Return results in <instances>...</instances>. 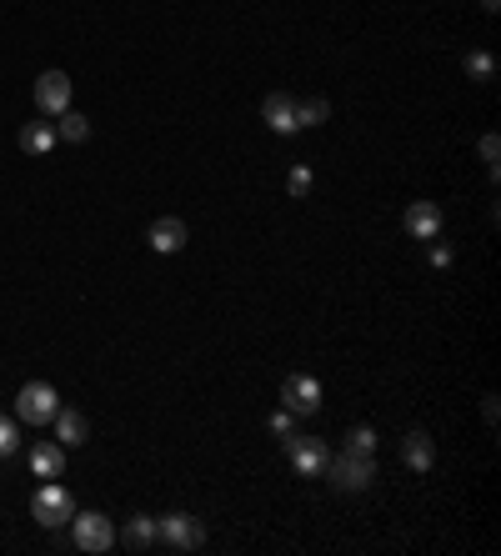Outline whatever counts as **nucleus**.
Returning <instances> with one entry per match:
<instances>
[{"label":"nucleus","mask_w":501,"mask_h":556,"mask_svg":"<svg viewBox=\"0 0 501 556\" xmlns=\"http://www.w3.org/2000/svg\"><path fill=\"white\" fill-rule=\"evenodd\" d=\"M326 476H331V486L336 491H366L371 481H376V461H371V451H341V456H331L326 461Z\"/></svg>","instance_id":"nucleus-1"},{"label":"nucleus","mask_w":501,"mask_h":556,"mask_svg":"<svg viewBox=\"0 0 501 556\" xmlns=\"http://www.w3.org/2000/svg\"><path fill=\"white\" fill-rule=\"evenodd\" d=\"M56 411H61L56 386H46V381H26V386L16 391V421H21V426H46Z\"/></svg>","instance_id":"nucleus-2"},{"label":"nucleus","mask_w":501,"mask_h":556,"mask_svg":"<svg viewBox=\"0 0 501 556\" xmlns=\"http://www.w3.org/2000/svg\"><path fill=\"white\" fill-rule=\"evenodd\" d=\"M71 536H76V546H81L86 556H101V551L116 546V526H111V516H101V511H76V516H71Z\"/></svg>","instance_id":"nucleus-3"},{"label":"nucleus","mask_w":501,"mask_h":556,"mask_svg":"<svg viewBox=\"0 0 501 556\" xmlns=\"http://www.w3.org/2000/svg\"><path fill=\"white\" fill-rule=\"evenodd\" d=\"M31 511H36V521H41V526H51V531H56V526H66V521L76 516V501H71V491H66L61 481H46V486L31 496Z\"/></svg>","instance_id":"nucleus-4"},{"label":"nucleus","mask_w":501,"mask_h":556,"mask_svg":"<svg viewBox=\"0 0 501 556\" xmlns=\"http://www.w3.org/2000/svg\"><path fill=\"white\" fill-rule=\"evenodd\" d=\"M156 541H166L171 551H196L206 541V526L196 516H186V511H171V516L156 521Z\"/></svg>","instance_id":"nucleus-5"},{"label":"nucleus","mask_w":501,"mask_h":556,"mask_svg":"<svg viewBox=\"0 0 501 556\" xmlns=\"http://www.w3.org/2000/svg\"><path fill=\"white\" fill-rule=\"evenodd\" d=\"M286 456H291V466L301 476H321L326 461H331V446L316 441V436H286Z\"/></svg>","instance_id":"nucleus-6"},{"label":"nucleus","mask_w":501,"mask_h":556,"mask_svg":"<svg viewBox=\"0 0 501 556\" xmlns=\"http://www.w3.org/2000/svg\"><path fill=\"white\" fill-rule=\"evenodd\" d=\"M36 111H41V116L71 111V76H66V71H46V76L36 81Z\"/></svg>","instance_id":"nucleus-7"},{"label":"nucleus","mask_w":501,"mask_h":556,"mask_svg":"<svg viewBox=\"0 0 501 556\" xmlns=\"http://www.w3.org/2000/svg\"><path fill=\"white\" fill-rule=\"evenodd\" d=\"M281 401H286L291 416H311L321 406V381L316 376H286L281 381Z\"/></svg>","instance_id":"nucleus-8"},{"label":"nucleus","mask_w":501,"mask_h":556,"mask_svg":"<svg viewBox=\"0 0 501 556\" xmlns=\"http://www.w3.org/2000/svg\"><path fill=\"white\" fill-rule=\"evenodd\" d=\"M401 226H406L416 241H436V236H441V206H436V201H411L406 216H401Z\"/></svg>","instance_id":"nucleus-9"},{"label":"nucleus","mask_w":501,"mask_h":556,"mask_svg":"<svg viewBox=\"0 0 501 556\" xmlns=\"http://www.w3.org/2000/svg\"><path fill=\"white\" fill-rule=\"evenodd\" d=\"M146 241H151V251H161V256H176V251L191 241V231H186V221H181V216H161V221H151Z\"/></svg>","instance_id":"nucleus-10"},{"label":"nucleus","mask_w":501,"mask_h":556,"mask_svg":"<svg viewBox=\"0 0 501 556\" xmlns=\"http://www.w3.org/2000/svg\"><path fill=\"white\" fill-rule=\"evenodd\" d=\"M261 116H266V126L276 131V136H296L301 126H296V101L286 96V91H271L266 101H261Z\"/></svg>","instance_id":"nucleus-11"},{"label":"nucleus","mask_w":501,"mask_h":556,"mask_svg":"<svg viewBox=\"0 0 501 556\" xmlns=\"http://www.w3.org/2000/svg\"><path fill=\"white\" fill-rule=\"evenodd\" d=\"M31 471H36L41 481H61V471H66V446H61V441H36V446H31Z\"/></svg>","instance_id":"nucleus-12"},{"label":"nucleus","mask_w":501,"mask_h":556,"mask_svg":"<svg viewBox=\"0 0 501 556\" xmlns=\"http://www.w3.org/2000/svg\"><path fill=\"white\" fill-rule=\"evenodd\" d=\"M56 141H61V136H56V121H26V126H21V151H26V156H51Z\"/></svg>","instance_id":"nucleus-13"},{"label":"nucleus","mask_w":501,"mask_h":556,"mask_svg":"<svg viewBox=\"0 0 501 556\" xmlns=\"http://www.w3.org/2000/svg\"><path fill=\"white\" fill-rule=\"evenodd\" d=\"M401 461H406L411 471H431V461H436V441H431L426 431H406V441H401Z\"/></svg>","instance_id":"nucleus-14"},{"label":"nucleus","mask_w":501,"mask_h":556,"mask_svg":"<svg viewBox=\"0 0 501 556\" xmlns=\"http://www.w3.org/2000/svg\"><path fill=\"white\" fill-rule=\"evenodd\" d=\"M51 421H56V441H61V446H86V436H91V421H86L81 411H66V406H61Z\"/></svg>","instance_id":"nucleus-15"},{"label":"nucleus","mask_w":501,"mask_h":556,"mask_svg":"<svg viewBox=\"0 0 501 556\" xmlns=\"http://www.w3.org/2000/svg\"><path fill=\"white\" fill-rule=\"evenodd\" d=\"M56 136L71 141V146H81V141H91V121H86L81 111H61V116H56Z\"/></svg>","instance_id":"nucleus-16"},{"label":"nucleus","mask_w":501,"mask_h":556,"mask_svg":"<svg viewBox=\"0 0 501 556\" xmlns=\"http://www.w3.org/2000/svg\"><path fill=\"white\" fill-rule=\"evenodd\" d=\"M121 541H126L131 551L156 546V521H151V516H131V521H126V531H121Z\"/></svg>","instance_id":"nucleus-17"},{"label":"nucleus","mask_w":501,"mask_h":556,"mask_svg":"<svg viewBox=\"0 0 501 556\" xmlns=\"http://www.w3.org/2000/svg\"><path fill=\"white\" fill-rule=\"evenodd\" d=\"M326 116H331V106H326L321 96L296 101V126H326Z\"/></svg>","instance_id":"nucleus-18"},{"label":"nucleus","mask_w":501,"mask_h":556,"mask_svg":"<svg viewBox=\"0 0 501 556\" xmlns=\"http://www.w3.org/2000/svg\"><path fill=\"white\" fill-rule=\"evenodd\" d=\"M21 451V421L16 416H0V461Z\"/></svg>","instance_id":"nucleus-19"},{"label":"nucleus","mask_w":501,"mask_h":556,"mask_svg":"<svg viewBox=\"0 0 501 556\" xmlns=\"http://www.w3.org/2000/svg\"><path fill=\"white\" fill-rule=\"evenodd\" d=\"M466 76H471V81H491V76H496V61H491L486 51H471V56H466Z\"/></svg>","instance_id":"nucleus-20"},{"label":"nucleus","mask_w":501,"mask_h":556,"mask_svg":"<svg viewBox=\"0 0 501 556\" xmlns=\"http://www.w3.org/2000/svg\"><path fill=\"white\" fill-rule=\"evenodd\" d=\"M346 446H351V451H376V431L361 421V426H351V431H346Z\"/></svg>","instance_id":"nucleus-21"},{"label":"nucleus","mask_w":501,"mask_h":556,"mask_svg":"<svg viewBox=\"0 0 501 556\" xmlns=\"http://www.w3.org/2000/svg\"><path fill=\"white\" fill-rule=\"evenodd\" d=\"M286 191H291V196H306V191H311V166H291Z\"/></svg>","instance_id":"nucleus-22"},{"label":"nucleus","mask_w":501,"mask_h":556,"mask_svg":"<svg viewBox=\"0 0 501 556\" xmlns=\"http://www.w3.org/2000/svg\"><path fill=\"white\" fill-rule=\"evenodd\" d=\"M496 156H501V141H496V136L486 131V136H481V161H486L491 171H496Z\"/></svg>","instance_id":"nucleus-23"},{"label":"nucleus","mask_w":501,"mask_h":556,"mask_svg":"<svg viewBox=\"0 0 501 556\" xmlns=\"http://www.w3.org/2000/svg\"><path fill=\"white\" fill-rule=\"evenodd\" d=\"M266 426H271V436H281V441H286V436H291V411H271V421H266Z\"/></svg>","instance_id":"nucleus-24"},{"label":"nucleus","mask_w":501,"mask_h":556,"mask_svg":"<svg viewBox=\"0 0 501 556\" xmlns=\"http://www.w3.org/2000/svg\"><path fill=\"white\" fill-rule=\"evenodd\" d=\"M481 11L491 16V11H501V0H481Z\"/></svg>","instance_id":"nucleus-25"}]
</instances>
